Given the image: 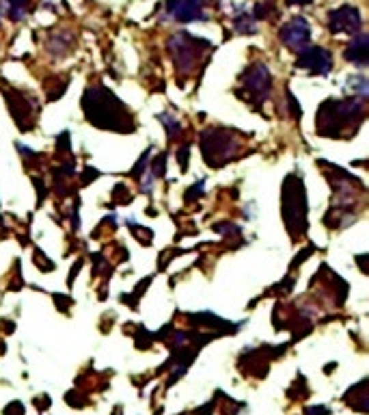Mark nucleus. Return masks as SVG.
<instances>
[{"instance_id":"1","label":"nucleus","mask_w":369,"mask_h":415,"mask_svg":"<svg viewBox=\"0 0 369 415\" xmlns=\"http://www.w3.org/2000/svg\"><path fill=\"white\" fill-rule=\"evenodd\" d=\"M82 108H85L87 119L98 128L119 130V132H126V130L134 128L130 123V115L126 113L123 104L115 98L113 93H108L106 89H100V87L87 89L85 98H82Z\"/></svg>"},{"instance_id":"2","label":"nucleus","mask_w":369,"mask_h":415,"mask_svg":"<svg viewBox=\"0 0 369 415\" xmlns=\"http://www.w3.org/2000/svg\"><path fill=\"white\" fill-rule=\"evenodd\" d=\"M283 218L287 223V229L294 236L307 231V195L303 182L292 175L287 177L285 190H283Z\"/></svg>"},{"instance_id":"3","label":"nucleus","mask_w":369,"mask_h":415,"mask_svg":"<svg viewBox=\"0 0 369 415\" xmlns=\"http://www.w3.org/2000/svg\"><path fill=\"white\" fill-rule=\"evenodd\" d=\"M201 147H203V156L208 160V164H212V167H221L223 162L234 158V154L238 151V138H231V134L223 132V130H210L203 134Z\"/></svg>"},{"instance_id":"4","label":"nucleus","mask_w":369,"mask_h":415,"mask_svg":"<svg viewBox=\"0 0 369 415\" xmlns=\"http://www.w3.org/2000/svg\"><path fill=\"white\" fill-rule=\"evenodd\" d=\"M205 44L203 39H195L190 37V33H175L171 39V52L175 57V65L182 72H190L195 67L197 59H199V46Z\"/></svg>"},{"instance_id":"5","label":"nucleus","mask_w":369,"mask_h":415,"mask_svg":"<svg viewBox=\"0 0 369 415\" xmlns=\"http://www.w3.org/2000/svg\"><path fill=\"white\" fill-rule=\"evenodd\" d=\"M270 87H272V76L264 63H255L242 74V89L249 91L251 100L264 102L270 95Z\"/></svg>"},{"instance_id":"6","label":"nucleus","mask_w":369,"mask_h":415,"mask_svg":"<svg viewBox=\"0 0 369 415\" xmlns=\"http://www.w3.org/2000/svg\"><path fill=\"white\" fill-rule=\"evenodd\" d=\"M361 13L357 7L344 5L328 13V31L333 35H357L361 31Z\"/></svg>"},{"instance_id":"7","label":"nucleus","mask_w":369,"mask_h":415,"mask_svg":"<svg viewBox=\"0 0 369 415\" xmlns=\"http://www.w3.org/2000/svg\"><path fill=\"white\" fill-rule=\"evenodd\" d=\"M296 67L305 69L309 74H318V76H328L333 69V57L331 52L324 48H303L298 52L296 59Z\"/></svg>"},{"instance_id":"8","label":"nucleus","mask_w":369,"mask_h":415,"mask_svg":"<svg viewBox=\"0 0 369 415\" xmlns=\"http://www.w3.org/2000/svg\"><path fill=\"white\" fill-rule=\"evenodd\" d=\"M279 37H281V41L290 50L300 52L303 48H307V44H309L311 29H309V24H307L305 18H292L290 22H285L281 26Z\"/></svg>"},{"instance_id":"9","label":"nucleus","mask_w":369,"mask_h":415,"mask_svg":"<svg viewBox=\"0 0 369 415\" xmlns=\"http://www.w3.org/2000/svg\"><path fill=\"white\" fill-rule=\"evenodd\" d=\"M167 13L177 22L205 20L201 0H167Z\"/></svg>"},{"instance_id":"10","label":"nucleus","mask_w":369,"mask_h":415,"mask_svg":"<svg viewBox=\"0 0 369 415\" xmlns=\"http://www.w3.org/2000/svg\"><path fill=\"white\" fill-rule=\"evenodd\" d=\"M346 59L359 67H365L369 63V35L357 33L352 37L350 46L346 48Z\"/></svg>"},{"instance_id":"11","label":"nucleus","mask_w":369,"mask_h":415,"mask_svg":"<svg viewBox=\"0 0 369 415\" xmlns=\"http://www.w3.org/2000/svg\"><path fill=\"white\" fill-rule=\"evenodd\" d=\"M3 3H5V9H7V16L13 22L24 20L26 13H29V7H31V0H3Z\"/></svg>"},{"instance_id":"12","label":"nucleus","mask_w":369,"mask_h":415,"mask_svg":"<svg viewBox=\"0 0 369 415\" xmlns=\"http://www.w3.org/2000/svg\"><path fill=\"white\" fill-rule=\"evenodd\" d=\"M234 26H236V31L238 33H242V35H249V33H255V18L253 16H249V13H242V16H238L236 20H234Z\"/></svg>"},{"instance_id":"13","label":"nucleus","mask_w":369,"mask_h":415,"mask_svg":"<svg viewBox=\"0 0 369 415\" xmlns=\"http://www.w3.org/2000/svg\"><path fill=\"white\" fill-rule=\"evenodd\" d=\"M348 89L354 91V93H359L361 98L365 100L367 93H369V82H367L365 76H352V78H348Z\"/></svg>"},{"instance_id":"14","label":"nucleus","mask_w":369,"mask_h":415,"mask_svg":"<svg viewBox=\"0 0 369 415\" xmlns=\"http://www.w3.org/2000/svg\"><path fill=\"white\" fill-rule=\"evenodd\" d=\"M160 121L164 123V128H167V130H169V136H175L177 132H180V130H182V123H180V121H177L175 117L167 115V113H164V115H160Z\"/></svg>"},{"instance_id":"15","label":"nucleus","mask_w":369,"mask_h":415,"mask_svg":"<svg viewBox=\"0 0 369 415\" xmlns=\"http://www.w3.org/2000/svg\"><path fill=\"white\" fill-rule=\"evenodd\" d=\"M309 3H313V0H287V5H309Z\"/></svg>"}]
</instances>
